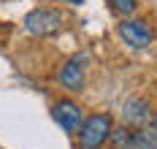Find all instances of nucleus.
<instances>
[{"mask_svg":"<svg viewBox=\"0 0 157 149\" xmlns=\"http://www.w3.org/2000/svg\"><path fill=\"white\" fill-rule=\"evenodd\" d=\"M57 82L63 84V90H68V92H81L84 82H87V57L78 54L73 60L63 63L60 73H57Z\"/></svg>","mask_w":157,"mask_h":149,"instance_id":"obj_5","label":"nucleus"},{"mask_svg":"<svg viewBox=\"0 0 157 149\" xmlns=\"http://www.w3.org/2000/svg\"><path fill=\"white\" fill-rule=\"evenodd\" d=\"M63 11L60 8H52V6H44V8H33L30 14L25 17V30L30 35H38V38H44V35H54L60 27H63Z\"/></svg>","mask_w":157,"mask_h":149,"instance_id":"obj_3","label":"nucleus"},{"mask_svg":"<svg viewBox=\"0 0 157 149\" xmlns=\"http://www.w3.org/2000/svg\"><path fill=\"white\" fill-rule=\"evenodd\" d=\"M52 117L65 133H76L81 128V122H84V109L78 103H73V100H57L52 106Z\"/></svg>","mask_w":157,"mask_h":149,"instance_id":"obj_6","label":"nucleus"},{"mask_svg":"<svg viewBox=\"0 0 157 149\" xmlns=\"http://www.w3.org/2000/svg\"><path fill=\"white\" fill-rule=\"evenodd\" d=\"M114 133V119L111 114H90L84 117L81 128L76 130L78 149H100Z\"/></svg>","mask_w":157,"mask_h":149,"instance_id":"obj_1","label":"nucleus"},{"mask_svg":"<svg viewBox=\"0 0 157 149\" xmlns=\"http://www.w3.org/2000/svg\"><path fill=\"white\" fill-rule=\"evenodd\" d=\"M117 33L122 38V44L130 46V49L141 52V49H149L152 41H155V30L146 19H136V17H125L119 25H117Z\"/></svg>","mask_w":157,"mask_h":149,"instance_id":"obj_2","label":"nucleus"},{"mask_svg":"<svg viewBox=\"0 0 157 149\" xmlns=\"http://www.w3.org/2000/svg\"><path fill=\"white\" fill-rule=\"evenodd\" d=\"M149 122H152V130L157 133V111H155V114H152V119H149Z\"/></svg>","mask_w":157,"mask_h":149,"instance_id":"obj_9","label":"nucleus"},{"mask_svg":"<svg viewBox=\"0 0 157 149\" xmlns=\"http://www.w3.org/2000/svg\"><path fill=\"white\" fill-rule=\"evenodd\" d=\"M54 3H71V6H78L81 0H54Z\"/></svg>","mask_w":157,"mask_h":149,"instance_id":"obj_10","label":"nucleus"},{"mask_svg":"<svg viewBox=\"0 0 157 149\" xmlns=\"http://www.w3.org/2000/svg\"><path fill=\"white\" fill-rule=\"evenodd\" d=\"M122 125L125 128H144L149 119H152V103L141 95H133L130 100H125L122 106Z\"/></svg>","mask_w":157,"mask_h":149,"instance_id":"obj_7","label":"nucleus"},{"mask_svg":"<svg viewBox=\"0 0 157 149\" xmlns=\"http://www.w3.org/2000/svg\"><path fill=\"white\" fill-rule=\"evenodd\" d=\"M106 3L117 17H133L138 8V0H106Z\"/></svg>","mask_w":157,"mask_h":149,"instance_id":"obj_8","label":"nucleus"},{"mask_svg":"<svg viewBox=\"0 0 157 149\" xmlns=\"http://www.w3.org/2000/svg\"><path fill=\"white\" fill-rule=\"evenodd\" d=\"M109 141L119 149H157V133L152 128H117Z\"/></svg>","mask_w":157,"mask_h":149,"instance_id":"obj_4","label":"nucleus"}]
</instances>
